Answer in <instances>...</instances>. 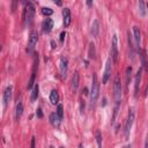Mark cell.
Masks as SVG:
<instances>
[{"label":"cell","mask_w":148,"mask_h":148,"mask_svg":"<svg viewBox=\"0 0 148 148\" xmlns=\"http://www.w3.org/2000/svg\"><path fill=\"white\" fill-rule=\"evenodd\" d=\"M35 6L30 1H23V13H22V20L24 25H30L34 16H35Z\"/></svg>","instance_id":"1"},{"label":"cell","mask_w":148,"mask_h":148,"mask_svg":"<svg viewBox=\"0 0 148 148\" xmlns=\"http://www.w3.org/2000/svg\"><path fill=\"white\" fill-rule=\"evenodd\" d=\"M121 95H123V88H121V82H120V77L118 75H116L114 80H113V98H114V103H116V108L120 106L121 103Z\"/></svg>","instance_id":"2"},{"label":"cell","mask_w":148,"mask_h":148,"mask_svg":"<svg viewBox=\"0 0 148 148\" xmlns=\"http://www.w3.org/2000/svg\"><path fill=\"white\" fill-rule=\"evenodd\" d=\"M99 95V83L97 80L96 73H92V81H91V90H90V105L94 106L97 102Z\"/></svg>","instance_id":"3"},{"label":"cell","mask_w":148,"mask_h":148,"mask_svg":"<svg viewBox=\"0 0 148 148\" xmlns=\"http://www.w3.org/2000/svg\"><path fill=\"white\" fill-rule=\"evenodd\" d=\"M133 121H134V109L131 108L128 110L127 119H126V123H125V126H124V134H125V139L126 140H128V138H130V132H131Z\"/></svg>","instance_id":"4"},{"label":"cell","mask_w":148,"mask_h":148,"mask_svg":"<svg viewBox=\"0 0 148 148\" xmlns=\"http://www.w3.org/2000/svg\"><path fill=\"white\" fill-rule=\"evenodd\" d=\"M112 58H108L106 59V62H105V68H104V73H103V76H102V82L103 84H105L110 76H111V71H112Z\"/></svg>","instance_id":"5"},{"label":"cell","mask_w":148,"mask_h":148,"mask_svg":"<svg viewBox=\"0 0 148 148\" xmlns=\"http://www.w3.org/2000/svg\"><path fill=\"white\" fill-rule=\"evenodd\" d=\"M111 58L113 62H117L118 60V38L117 35L112 36V40H111Z\"/></svg>","instance_id":"6"},{"label":"cell","mask_w":148,"mask_h":148,"mask_svg":"<svg viewBox=\"0 0 148 148\" xmlns=\"http://www.w3.org/2000/svg\"><path fill=\"white\" fill-rule=\"evenodd\" d=\"M37 42H38V32L32 30L30 32V35H29V42H28V49H27L28 52H32L34 51Z\"/></svg>","instance_id":"7"},{"label":"cell","mask_w":148,"mask_h":148,"mask_svg":"<svg viewBox=\"0 0 148 148\" xmlns=\"http://www.w3.org/2000/svg\"><path fill=\"white\" fill-rule=\"evenodd\" d=\"M59 71H60V76H61V79L65 80L66 76H67V73H68V60H67V58L62 57V58L60 59Z\"/></svg>","instance_id":"8"},{"label":"cell","mask_w":148,"mask_h":148,"mask_svg":"<svg viewBox=\"0 0 148 148\" xmlns=\"http://www.w3.org/2000/svg\"><path fill=\"white\" fill-rule=\"evenodd\" d=\"M37 67H38V54H35V59H34V68H32V73H31V77L28 82V89H31L35 84V79H36V72H37Z\"/></svg>","instance_id":"9"},{"label":"cell","mask_w":148,"mask_h":148,"mask_svg":"<svg viewBox=\"0 0 148 148\" xmlns=\"http://www.w3.org/2000/svg\"><path fill=\"white\" fill-rule=\"evenodd\" d=\"M141 76H142V67H140L135 74L134 79V97H138L139 95V89H140V83H141Z\"/></svg>","instance_id":"10"},{"label":"cell","mask_w":148,"mask_h":148,"mask_svg":"<svg viewBox=\"0 0 148 148\" xmlns=\"http://www.w3.org/2000/svg\"><path fill=\"white\" fill-rule=\"evenodd\" d=\"M12 95H13V87H12V86H7L6 89L3 90V94H2V103H3V106H5V108H6L7 104L10 102Z\"/></svg>","instance_id":"11"},{"label":"cell","mask_w":148,"mask_h":148,"mask_svg":"<svg viewBox=\"0 0 148 148\" xmlns=\"http://www.w3.org/2000/svg\"><path fill=\"white\" fill-rule=\"evenodd\" d=\"M133 38L135 40V46L138 50H140L141 46V32L138 27H133Z\"/></svg>","instance_id":"12"},{"label":"cell","mask_w":148,"mask_h":148,"mask_svg":"<svg viewBox=\"0 0 148 148\" xmlns=\"http://www.w3.org/2000/svg\"><path fill=\"white\" fill-rule=\"evenodd\" d=\"M52 28H53V21L51 18H45L43 21V23H42V30H43V32L44 34H49V32H51Z\"/></svg>","instance_id":"13"},{"label":"cell","mask_w":148,"mask_h":148,"mask_svg":"<svg viewBox=\"0 0 148 148\" xmlns=\"http://www.w3.org/2000/svg\"><path fill=\"white\" fill-rule=\"evenodd\" d=\"M22 113H23V103H22V99H18L16 103V106H15V112H14L15 120H18L21 118Z\"/></svg>","instance_id":"14"},{"label":"cell","mask_w":148,"mask_h":148,"mask_svg":"<svg viewBox=\"0 0 148 148\" xmlns=\"http://www.w3.org/2000/svg\"><path fill=\"white\" fill-rule=\"evenodd\" d=\"M62 18H64V25L65 28H67L69 24H71V10L68 8H64L62 9Z\"/></svg>","instance_id":"15"},{"label":"cell","mask_w":148,"mask_h":148,"mask_svg":"<svg viewBox=\"0 0 148 148\" xmlns=\"http://www.w3.org/2000/svg\"><path fill=\"white\" fill-rule=\"evenodd\" d=\"M49 119H50V123H51V125H52V126H54V127H59L61 119L59 118V116L57 114V112H53V113H51Z\"/></svg>","instance_id":"16"},{"label":"cell","mask_w":148,"mask_h":148,"mask_svg":"<svg viewBox=\"0 0 148 148\" xmlns=\"http://www.w3.org/2000/svg\"><path fill=\"white\" fill-rule=\"evenodd\" d=\"M131 79H132V67L130 66V67L126 68V73H125V86H126V91H128Z\"/></svg>","instance_id":"17"},{"label":"cell","mask_w":148,"mask_h":148,"mask_svg":"<svg viewBox=\"0 0 148 148\" xmlns=\"http://www.w3.org/2000/svg\"><path fill=\"white\" fill-rule=\"evenodd\" d=\"M91 34H92V36L94 37H97L98 36V34H99V22H98V20H94L92 21V23H91Z\"/></svg>","instance_id":"18"},{"label":"cell","mask_w":148,"mask_h":148,"mask_svg":"<svg viewBox=\"0 0 148 148\" xmlns=\"http://www.w3.org/2000/svg\"><path fill=\"white\" fill-rule=\"evenodd\" d=\"M127 43H128V49H130V56L132 59H134V46H133V37L131 36L130 31L127 32Z\"/></svg>","instance_id":"19"},{"label":"cell","mask_w":148,"mask_h":148,"mask_svg":"<svg viewBox=\"0 0 148 148\" xmlns=\"http://www.w3.org/2000/svg\"><path fill=\"white\" fill-rule=\"evenodd\" d=\"M77 87H79V73L75 72L72 77V91L75 92L77 90Z\"/></svg>","instance_id":"20"},{"label":"cell","mask_w":148,"mask_h":148,"mask_svg":"<svg viewBox=\"0 0 148 148\" xmlns=\"http://www.w3.org/2000/svg\"><path fill=\"white\" fill-rule=\"evenodd\" d=\"M138 7H139V14L140 16H146V3L145 0H138Z\"/></svg>","instance_id":"21"},{"label":"cell","mask_w":148,"mask_h":148,"mask_svg":"<svg viewBox=\"0 0 148 148\" xmlns=\"http://www.w3.org/2000/svg\"><path fill=\"white\" fill-rule=\"evenodd\" d=\"M50 102L53 105L58 104V102H59V94H58L57 90H52L51 91V94H50Z\"/></svg>","instance_id":"22"},{"label":"cell","mask_w":148,"mask_h":148,"mask_svg":"<svg viewBox=\"0 0 148 148\" xmlns=\"http://www.w3.org/2000/svg\"><path fill=\"white\" fill-rule=\"evenodd\" d=\"M95 54H96L95 44L94 43H89V49H88V57H89V59H95Z\"/></svg>","instance_id":"23"},{"label":"cell","mask_w":148,"mask_h":148,"mask_svg":"<svg viewBox=\"0 0 148 148\" xmlns=\"http://www.w3.org/2000/svg\"><path fill=\"white\" fill-rule=\"evenodd\" d=\"M38 91H39V88H38V84H35L34 86V89L31 91V101H36L37 97H38Z\"/></svg>","instance_id":"24"},{"label":"cell","mask_w":148,"mask_h":148,"mask_svg":"<svg viewBox=\"0 0 148 148\" xmlns=\"http://www.w3.org/2000/svg\"><path fill=\"white\" fill-rule=\"evenodd\" d=\"M57 114L62 120V118H64V106L61 104H58V106H57Z\"/></svg>","instance_id":"25"},{"label":"cell","mask_w":148,"mask_h":148,"mask_svg":"<svg viewBox=\"0 0 148 148\" xmlns=\"http://www.w3.org/2000/svg\"><path fill=\"white\" fill-rule=\"evenodd\" d=\"M42 13H43L45 16H50V15H52L53 10H52L51 8H49V7H44V8H42Z\"/></svg>","instance_id":"26"},{"label":"cell","mask_w":148,"mask_h":148,"mask_svg":"<svg viewBox=\"0 0 148 148\" xmlns=\"http://www.w3.org/2000/svg\"><path fill=\"white\" fill-rule=\"evenodd\" d=\"M96 141H97L98 147H101L102 146V135H101L99 131H96Z\"/></svg>","instance_id":"27"},{"label":"cell","mask_w":148,"mask_h":148,"mask_svg":"<svg viewBox=\"0 0 148 148\" xmlns=\"http://www.w3.org/2000/svg\"><path fill=\"white\" fill-rule=\"evenodd\" d=\"M65 36H66V32H65V31H62V32L60 34V43H64V39H65Z\"/></svg>","instance_id":"28"},{"label":"cell","mask_w":148,"mask_h":148,"mask_svg":"<svg viewBox=\"0 0 148 148\" xmlns=\"http://www.w3.org/2000/svg\"><path fill=\"white\" fill-rule=\"evenodd\" d=\"M36 113H37V116H38L39 118H42V117H43V113H42V110H40V108H38V109H37V112H36Z\"/></svg>","instance_id":"29"},{"label":"cell","mask_w":148,"mask_h":148,"mask_svg":"<svg viewBox=\"0 0 148 148\" xmlns=\"http://www.w3.org/2000/svg\"><path fill=\"white\" fill-rule=\"evenodd\" d=\"M53 2H54L57 6H61V5H62V0H53Z\"/></svg>","instance_id":"30"},{"label":"cell","mask_w":148,"mask_h":148,"mask_svg":"<svg viewBox=\"0 0 148 148\" xmlns=\"http://www.w3.org/2000/svg\"><path fill=\"white\" fill-rule=\"evenodd\" d=\"M86 3H87L88 7H91V5H92V0H86Z\"/></svg>","instance_id":"31"},{"label":"cell","mask_w":148,"mask_h":148,"mask_svg":"<svg viewBox=\"0 0 148 148\" xmlns=\"http://www.w3.org/2000/svg\"><path fill=\"white\" fill-rule=\"evenodd\" d=\"M145 147L148 148V133H147V138H146V142H145Z\"/></svg>","instance_id":"32"},{"label":"cell","mask_w":148,"mask_h":148,"mask_svg":"<svg viewBox=\"0 0 148 148\" xmlns=\"http://www.w3.org/2000/svg\"><path fill=\"white\" fill-rule=\"evenodd\" d=\"M51 45H52V49H54V47L57 46V45L54 44V40H51Z\"/></svg>","instance_id":"33"},{"label":"cell","mask_w":148,"mask_h":148,"mask_svg":"<svg viewBox=\"0 0 148 148\" xmlns=\"http://www.w3.org/2000/svg\"><path fill=\"white\" fill-rule=\"evenodd\" d=\"M35 146V138H32V142H31V147Z\"/></svg>","instance_id":"34"},{"label":"cell","mask_w":148,"mask_h":148,"mask_svg":"<svg viewBox=\"0 0 148 148\" xmlns=\"http://www.w3.org/2000/svg\"><path fill=\"white\" fill-rule=\"evenodd\" d=\"M146 96H148V86H147V89H146Z\"/></svg>","instance_id":"35"},{"label":"cell","mask_w":148,"mask_h":148,"mask_svg":"<svg viewBox=\"0 0 148 148\" xmlns=\"http://www.w3.org/2000/svg\"><path fill=\"white\" fill-rule=\"evenodd\" d=\"M146 6H147V8H148V3H147V5H146Z\"/></svg>","instance_id":"36"}]
</instances>
